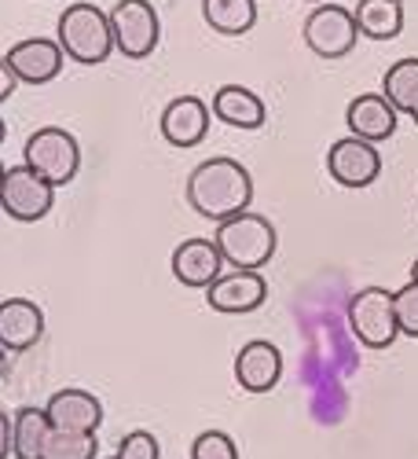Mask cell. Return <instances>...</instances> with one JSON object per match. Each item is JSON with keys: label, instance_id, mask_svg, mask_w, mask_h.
Wrapping results in <instances>:
<instances>
[{"label": "cell", "instance_id": "obj_1", "mask_svg": "<svg viewBox=\"0 0 418 459\" xmlns=\"http://www.w3.org/2000/svg\"><path fill=\"white\" fill-rule=\"evenodd\" d=\"M187 203L206 221H232L253 203V177L235 159H206L187 177Z\"/></svg>", "mask_w": 418, "mask_h": 459}, {"label": "cell", "instance_id": "obj_2", "mask_svg": "<svg viewBox=\"0 0 418 459\" xmlns=\"http://www.w3.org/2000/svg\"><path fill=\"white\" fill-rule=\"evenodd\" d=\"M55 41L66 52V59L81 66H99L114 52V30H110V12L78 0V4L63 8L55 22Z\"/></svg>", "mask_w": 418, "mask_h": 459}, {"label": "cell", "instance_id": "obj_3", "mask_svg": "<svg viewBox=\"0 0 418 459\" xmlns=\"http://www.w3.org/2000/svg\"><path fill=\"white\" fill-rule=\"evenodd\" d=\"M213 243L220 247L227 269H253L260 273V264H269L276 254V228L269 217L260 213H239L232 221L217 224Z\"/></svg>", "mask_w": 418, "mask_h": 459}, {"label": "cell", "instance_id": "obj_4", "mask_svg": "<svg viewBox=\"0 0 418 459\" xmlns=\"http://www.w3.org/2000/svg\"><path fill=\"white\" fill-rule=\"evenodd\" d=\"M22 166H30L37 177H45L52 187L70 184L81 169V147L73 140V133L48 126V129H37L26 147H22Z\"/></svg>", "mask_w": 418, "mask_h": 459}, {"label": "cell", "instance_id": "obj_5", "mask_svg": "<svg viewBox=\"0 0 418 459\" xmlns=\"http://www.w3.org/2000/svg\"><path fill=\"white\" fill-rule=\"evenodd\" d=\"M345 320L353 327V334L360 338V346L367 350H389L400 324H397V309H393V290L386 287H363L349 298Z\"/></svg>", "mask_w": 418, "mask_h": 459}, {"label": "cell", "instance_id": "obj_6", "mask_svg": "<svg viewBox=\"0 0 418 459\" xmlns=\"http://www.w3.org/2000/svg\"><path fill=\"white\" fill-rule=\"evenodd\" d=\"M110 30H114V48L129 59H147L162 41L158 12L147 0H118L110 8Z\"/></svg>", "mask_w": 418, "mask_h": 459}, {"label": "cell", "instance_id": "obj_7", "mask_svg": "<svg viewBox=\"0 0 418 459\" xmlns=\"http://www.w3.org/2000/svg\"><path fill=\"white\" fill-rule=\"evenodd\" d=\"M55 206V187L37 177L30 166H15L4 173V184H0V210H4L12 221L19 224H33L48 217Z\"/></svg>", "mask_w": 418, "mask_h": 459}, {"label": "cell", "instance_id": "obj_8", "mask_svg": "<svg viewBox=\"0 0 418 459\" xmlns=\"http://www.w3.org/2000/svg\"><path fill=\"white\" fill-rule=\"evenodd\" d=\"M360 41V30L349 8L341 4H316L305 19V45L320 59H341L349 56Z\"/></svg>", "mask_w": 418, "mask_h": 459}, {"label": "cell", "instance_id": "obj_9", "mask_svg": "<svg viewBox=\"0 0 418 459\" xmlns=\"http://www.w3.org/2000/svg\"><path fill=\"white\" fill-rule=\"evenodd\" d=\"M269 298V283L253 269H227L206 287V305L220 316H243L253 313Z\"/></svg>", "mask_w": 418, "mask_h": 459}, {"label": "cell", "instance_id": "obj_10", "mask_svg": "<svg viewBox=\"0 0 418 459\" xmlns=\"http://www.w3.org/2000/svg\"><path fill=\"white\" fill-rule=\"evenodd\" d=\"M327 173L341 187H371L378 180V173H382V155H378L374 143H367L360 136L334 140L327 151Z\"/></svg>", "mask_w": 418, "mask_h": 459}, {"label": "cell", "instance_id": "obj_11", "mask_svg": "<svg viewBox=\"0 0 418 459\" xmlns=\"http://www.w3.org/2000/svg\"><path fill=\"white\" fill-rule=\"evenodd\" d=\"M4 59L15 70L19 85H48L63 74L66 52L59 48V41H48V37H26V41H15L8 48Z\"/></svg>", "mask_w": 418, "mask_h": 459}, {"label": "cell", "instance_id": "obj_12", "mask_svg": "<svg viewBox=\"0 0 418 459\" xmlns=\"http://www.w3.org/2000/svg\"><path fill=\"white\" fill-rule=\"evenodd\" d=\"M45 338V313L30 298L0 301V346L8 353H26Z\"/></svg>", "mask_w": 418, "mask_h": 459}, {"label": "cell", "instance_id": "obj_13", "mask_svg": "<svg viewBox=\"0 0 418 459\" xmlns=\"http://www.w3.org/2000/svg\"><path fill=\"white\" fill-rule=\"evenodd\" d=\"M283 375V357L279 346H272L269 338H253L239 350L235 357V382L246 394H269L279 386Z\"/></svg>", "mask_w": 418, "mask_h": 459}, {"label": "cell", "instance_id": "obj_14", "mask_svg": "<svg viewBox=\"0 0 418 459\" xmlns=\"http://www.w3.org/2000/svg\"><path fill=\"white\" fill-rule=\"evenodd\" d=\"M224 269L227 261L213 239H183L173 250V276L192 290H206Z\"/></svg>", "mask_w": 418, "mask_h": 459}, {"label": "cell", "instance_id": "obj_15", "mask_svg": "<svg viewBox=\"0 0 418 459\" xmlns=\"http://www.w3.org/2000/svg\"><path fill=\"white\" fill-rule=\"evenodd\" d=\"M397 122H400V110L382 96V92H363L349 103L345 110V126L353 136L367 140V143H382L397 133Z\"/></svg>", "mask_w": 418, "mask_h": 459}, {"label": "cell", "instance_id": "obj_16", "mask_svg": "<svg viewBox=\"0 0 418 459\" xmlns=\"http://www.w3.org/2000/svg\"><path fill=\"white\" fill-rule=\"evenodd\" d=\"M45 411H48V423L55 430L96 434L103 427V404L89 390H59V394H52V401L45 404Z\"/></svg>", "mask_w": 418, "mask_h": 459}, {"label": "cell", "instance_id": "obj_17", "mask_svg": "<svg viewBox=\"0 0 418 459\" xmlns=\"http://www.w3.org/2000/svg\"><path fill=\"white\" fill-rule=\"evenodd\" d=\"M209 133V107L199 96H176L162 110V136L173 147H195Z\"/></svg>", "mask_w": 418, "mask_h": 459}, {"label": "cell", "instance_id": "obj_18", "mask_svg": "<svg viewBox=\"0 0 418 459\" xmlns=\"http://www.w3.org/2000/svg\"><path fill=\"white\" fill-rule=\"evenodd\" d=\"M213 118H220L232 129H260L264 126V103L257 92L243 89V85H224L213 96Z\"/></svg>", "mask_w": 418, "mask_h": 459}, {"label": "cell", "instance_id": "obj_19", "mask_svg": "<svg viewBox=\"0 0 418 459\" xmlns=\"http://www.w3.org/2000/svg\"><path fill=\"white\" fill-rule=\"evenodd\" d=\"M353 19L367 41H393L404 30V4L400 0H360L353 8Z\"/></svg>", "mask_w": 418, "mask_h": 459}, {"label": "cell", "instance_id": "obj_20", "mask_svg": "<svg viewBox=\"0 0 418 459\" xmlns=\"http://www.w3.org/2000/svg\"><path fill=\"white\" fill-rule=\"evenodd\" d=\"M202 19L224 37H243L257 22V0H202Z\"/></svg>", "mask_w": 418, "mask_h": 459}, {"label": "cell", "instance_id": "obj_21", "mask_svg": "<svg viewBox=\"0 0 418 459\" xmlns=\"http://www.w3.org/2000/svg\"><path fill=\"white\" fill-rule=\"evenodd\" d=\"M48 430H52V423H48L45 408H33V404L19 408L15 419H12V452H15V459H41Z\"/></svg>", "mask_w": 418, "mask_h": 459}, {"label": "cell", "instance_id": "obj_22", "mask_svg": "<svg viewBox=\"0 0 418 459\" xmlns=\"http://www.w3.org/2000/svg\"><path fill=\"white\" fill-rule=\"evenodd\" d=\"M382 96L400 110L411 114L414 100H418V59H397L386 78H382Z\"/></svg>", "mask_w": 418, "mask_h": 459}, {"label": "cell", "instance_id": "obj_23", "mask_svg": "<svg viewBox=\"0 0 418 459\" xmlns=\"http://www.w3.org/2000/svg\"><path fill=\"white\" fill-rule=\"evenodd\" d=\"M99 455V441L96 434H81V430H48L41 459H96Z\"/></svg>", "mask_w": 418, "mask_h": 459}, {"label": "cell", "instance_id": "obj_24", "mask_svg": "<svg viewBox=\"0 0 418 459\" xmlns=\"http://www.w3.org/2000/svg\"><path fill=\"white\" fill-rule=\"evenodd\" d=\"M192 459H239V448L224 430H202L192 441Z\"/></svg>", "mask_w": 418, "mask_h": 459}, {"label": "cell", "instance_id": "obj_25", "mask_svg": "<svg viewBox=\"0 0 418 459\" xmlns=\"http://www.w3.org/2000/svg\"><path fill=\"white\" fill-rule=\"evenodd\" d=\"M393 309H397V324L400 334L418 338V283H407L393 294Z\"/></svg>", "mask_w": 418, "mask_h": 459}, {"label": "cell", "instance_id": "obj_26", "mask_svg": "<svg viewBox=\"0 0 418 459\" xmlns=\"http://www.w3.org/2000/svg\"><path fill=\"white\" fill-rule=\"evenodd\" d=\"M114 459H162V445L150 430H132L122 437Z\"/></svg>", "mask_w": 418, "mask_h": 459}, {"label": "cell", "instance_id": "obj_27", "mask_svg": "<svg viewBox=\"0 0 418 459\" xmlns=\"http://www.w3.org/2000/svg\"><path fill=\"white\" fill-rule=\"evenodd\" d=\"M15 89H19L15 70L8 66V59H4V56H0V103H8V100L15 96Z\"/></svg>", "mask_w": 418, "mask_h": 459}, {"label": "cell", "instance_id": "obj_28", "mask_svg": "<svg viewBox=\"0 0 418 459\" xmlns=\"http://www.w3.org/2000/svg\"><path fill=\"white\" fill-rule=\"evenodd\" d=\"M12 455V415L0 411V459Z\"/></svg>", "mask_w": 418, "mask_h": 459}, {"label": "cell", "instance_id": "obj_29", "mask_svg": "<svg viewBox=\"0 0 418 459\" xmlns=\"http://www.w3.org/2000/svg\"><path fill=\"white\" fill-rule=\"evenodd\" d=\"M8 357H12V353H8L4 346H0V378H4V375H8Z\"/></svg>", "mask_w": 418, "mask_h": 459}, {"label": "cell", "instance_id": "obj_30", "mask_svg": "<svg viewBox=\"0 0 418 459\" xmlns=\"http://www.w3.org/2000/svg\"><path fill=\"white\" fill-rule=\"evenodd\" d=\"M4 136H8V126H4V118H0V143H4Z\"/></svg>", "mask_w": 418, "mask_h": 459}, {"label": "cell", "instance_id": "obj_31", "mask_svg": "<svg viewBox=\"0 0 418 459\" xmlns=\"http://www.w3.org/2000/svg\"><path fill=\"white\" fill-rule=\"evenodd\" d=\"M411 283H418V261L411 264Z\"/></svg>", "mask_w": 418, "mask_h": 459}, {"label": "cell", "instance_id": "obj_32", "mask_svg": "<svg viewBox=\"0 0 418 459\" xmlns=\"http://www.w3.org/2000/svg\"><path fill=\"white\" fill-rule=\"evenodd\" d=\"M411 118H414V126H418V100H414V107H411Z\"/></svg>", "mask_w": 418, "mask_h": 459}, {"label": "cell", "instance_id": "obj_33", "mask_svg": "<svg viewBox=\"0 0 418 459\" xmlns=\"http://www.w3.org/2000/svg\"><path fill=\"white\" fill-rule=\"evenodd\" d=\"M4 173H8V166H4V162H0V184H4Z\"/></svg>", "mask_w": 418, "mask_h": 459}, {"label": "cell", "instance_id": "obj_34", "mask_svg": "<svg viewBox=\"0 0 418 459\" xmlns=\"http://www.w3.org/2000/svg\"><path fill=\"white\" fill-rule=\"evenodd\" d=\"M110 459H114V455H110Z\"/></svg>", "mask_w": 418, "mask_h": 459}]
</instances>
